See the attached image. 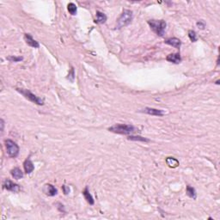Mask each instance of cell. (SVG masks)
<instances>
[{"label":"cell","instance_id":"1","mask_svg":"<svg viewBox=\"0 0 220 220\" xmlns=\"http://www.w3.org/2000/svg\"><path fill=\"white\" fill-rule=\"evenodd\" d=\"M109 132L115 133L118 134H124V135H130L134 133L139 132V129L137 127H135L133 125H126V124H115L112 126L111 127L108 128Z\"/></svg>","mask_w":220,"mask_h":220},{"label":"cell","instance_id":"2","mask_svg":"<svg viewBox=\"0 0 220 220\" xmlns=\"http://www.w3.org/2000/svg\"><path fill=\"white\" fill-rule=\"evenodd\" d=\"M148 24L150 25L151 29L153 30L154 33H156L158 36L163 37L165 34V29L167 27V23L163 20H149Z\"/></svg>","mask_w":220,"mask_h":220},{"label":"cell","instance_id":"3","mask_svg":"<svg viewBox=\"0 0 220 220\" xmlns=\"http://www.w3.org/2000/svg\"><path fill=\"white\" fill-rule=\"evenodd\" d=\"M133 11L129 10H124L122 14L120 15V16L119 17V19L117 20V26H116V29H120L123 27H126L127 25H129L131 23V22L133 21Z\"/></svg>","mask_w":220,"mask_h":220},{"label":"cell","instance_id":"4","mask_svg":"<svg viewBox=\"0 0 220 220\" xmlns=\"http://www.w3.org/2000/svg\"><path fill=\"white\" fill-rule=\"evenodd\" d=\"M5 148H6V152H7L9 157L15 158L19 155V146L16 144V142H14L11 139H6L5 141Z\"/></svg>","mask_w":220,"mask_h":220},{"label":"cell","instance_id":"5","mask_svg":"<svg viewBox=\"0 0 220 220\" xmlns=\"http://www.w3.org/2000/svg\"><path fill=\"white\" fill-rule=\"evenodd\" d=\"M16 90L19 92L20 94H22L23 96L28 99L30 101H32L34 103L37 104V105H43L44 104V100L40 98L37 96H35L34 94H33L32 92H30L29 90H24V89H16Z\"/></svg>","mask_w":220,"mask_h":220},{"label":"cell","instance_id":"6","mask_svg":"<svg viewBox=\"0 0 220 220\" xmlns=\"http://www.w3.org/2000/svg\"><path fill=\"white\" fill-rule=\"evenodd\" d=\"M4 187L8 191L15 192V193L20 191L19 185H17V184H16L13 182H11L9 179H7V180L5 181V182H4Z\"/></svg>","mask_w":220,"mask_h":220},{"label":"cell","instance_id":"7","mask_svg":"<svg viewBox=\"0 0 220 220\" xmlns=\"http://www.w3.org/2000/svg\"><path fill=\"white\" fill-rule=\"evenodd\" d=\"M142 112L147 114V115H153V116H158V117L163 116V115H165L164 111H163V110L152 108H144V109L142 110Z\"/></svg>","mask_w":220,"mask_h":220},{"label":"cell","instance_id":"8","mask_svg":"<svg viewBox=\"0 0 220 220\" xmlns=\"http://www.w3.org/2000/svg\"><path fill=\"white\" fill-rule=\"evenodd\" d=\"M24 40L26 41V43L29 45V47H32L34 48H40V44L37 41H35L34 39L32 37V35L30 34H24Z\"/></svg>","mask_w":220,"mask_h":220},{"label":"cell","instance_id":"9","mask_svg":"<svg viewBox=\"0 0 220 220\" xmlns=\"http://www.w3.org/2000/svg\"><path fill=\"white\" fill-rule=\"evenodd\" d=\"M44 193L48 195V196H55L58 193V190L56 187L53 186L52 184H46L43 188Z\"/></svg>","mask_w":220,"mask_h":220},{"label":"cell","instance_id":"10","mask_svg":"<svg viewBox=\"0 0 220 220\" xmlns=\"http://www.w3.org/2000/svg\"><path fill=\"white\" fill-rule=\"evenodd\" d=\"M166 60L169 62L174 63V64H180L182 62V58L180 53H170L166 57Z\"/></svg>","mask_w":220,"mask_h":220},{"label":"cell","instance_id":"11","mask_svg":"<svg viewBox=\"0 0 220 220\" xmlns=\"http://www.w3.org/2000/svg\"><path fill=\"white\" fill-rule=\"evenodd\" d=\"M164 43L168 44V45H169V46H172V47L177 48V49H179V48H181L182 41H181V40H180V39L176 38V37H173V38L166 39V40H165V41H164Z\"/></svg>","mask_w":220,"mask_h":220},{"label":"cell","instance_id":"12","mask_svg":"<svg viewBox=\"0 0 220 220\" xmlns=\"http://www.w3.org/2000/svg\"><path fill=\"white\" fill-rule=\"evenodd\" d=\"M23 167L26 174H30V173L33 172L34 169V163L31 162V160L29 158H27L24 161Z\"/></svg>","mask_w":220,"mask_h":220},{"label":"cell","instance_id":"13","mask_svg":"<svg viewBox=\"0 0 220 220\" xmlns=\"http://www.w3.org/2000/svg\"><path fill=\"white\" fill-rule=\"evenodd\" d=\"M10 174L16 180H20L23 177V172L21 170V169H19V168H14L10 171Z\"/></svg>","mask_w":220,"mask_h":220},{"label":"cell","instance_id":"14","mask_svg":"<svg viewBox=\"0 0 220 220\" xmlns=\"http://www.w3.org/2000/svg\"><path fill=\"white\" fill-rule=\"evenodd\" d=\"M96 23H99V24H102V23H105L106 21H107V16H106V15L104 13H102V12H101L99 10H97L96 11Z\"/></svg>","mask_w":220,"mask_h":220},{"label":"cell","instance_id":"15","mask_svg":"<svg viewBox=\"0 0 220 220\" xmlns=\"http://www.w3.org/2000/svg\"><path fill=\"white\" fill-rule=\"evenodd\" d=\"M83 195L84 196L85 198V200H87V202L90 204V205H94V203H95V201H94V199H93V197L91 195L90 193V192H89V189H88V187H85V189L83 191Z\"/></svg>","mask_w":220,"mask_h":220},{"label":"cell","instance_id":"16","mask_svg":"<svg viewBox=\"0 0 220 220\" xmlns=\"http://www.w3.org/2000/svg\"><path fill=\"white\" fill-rule=\"evenodd\" d=\"M166 163L169 168H177L179 166V161L175 158H166Z\"/></svg>","mask_w":220,"mask_h":220},{"label":"cell","instance_id":"17","mask_svg":"<svg viewBox=\"0 0 220 220\" xmlns=\"http://www.w3.org/2000/svg\"><path fill=\"white\" fill-rule=\"evenodd\" d=\"M187 194L188 196L192 198V199H193V200H195L197 197V193H196V191H195V189L193 188V187H190V186H187Z\"/></svg>","mask_w":220,"mask_h":220},{"label":"cell","instance_id":"18","mask_svg":"<svg viewBox=\"0 0 220 220\" xmlns=\"http://www.w3.org/2000/svg\"><path fill=\"white\" fill-rule=\"evenodd\" d=\"M67 9H68V11L70 12V14L72 15V16H75L77 14V5L73 3H70L68 4L67 5Z\"/></svg>","mask_w":220,"mask_h":220},{"label":"cell","instance_id":"19","mask_svg":"<svg viewBox=\"0 0 220 220\" xmlns=\"http://www.w3.org/2000/svg\"><path fill=\"white\" fill-rule=\"evenodd\" d=\"M128 139L129 140H133V141H141V142H150V139H145L143 137H140V136H128Z\"/></svg>","mask_w":220,"mask_h":220},{"label":"cell","instance_id":"20","mask_svg":"<svg viewBox=\"0 0 220 220\" xmlns=\"http://www.w3.org/2000/svg\"><path fill=\"white\" fill-rule=\"evenodd\" d=\"M188 37H189L192 42H196L198 41V36H197V34L194 30H189L188 31Z\"/></svg>","mask_w":220,"mask_h":220},{"label":"cell","instance_id":"21","mask_svg":"<svg viewBox=\"0 0 220 220\" xmlns=\"http://www.w3.org/2000/svg\"><path fill=\"white\" fill-rule=\"evenodd\" d=\"M7 59L10 61V62H19L22 61L23 59V57H15V56H10V57H7Z\"/></svg>","mask_w":220,"mask_h":220},{"label":"cell","instance_id":"22","mask_svg":"<svg viewBox=\"0 0 220 220\" xmlns=\"http://www.w3.org/2000/svg\"><path fill=\"white\" fill-rule=\"evenodd\" d=\"M197 25V27L199 28V29H205V28H206V24H205V23L204 22H202V21H200V22H198L196 23Z\"/></svg>","mask_w":220,"mask_h":220},{"label":"cell","instance_id":"23","mask_svg":"<svg viewBox=\"0 0 220 220\" xmlns=\"http://www.w3.org/2000/svg\"><path fill=\"white\" fill-rule=\"evenodd\" d=\"M70 77H72V82L74 81V77H75V74H74V69L72 68L71 72H69V75H68V79H70Z\"/></svg>","mask_w":220,"mask_h":220},{"label":"cell","instance_id":"24","mask_svg":"<svg viewBox=\"0 0 220 220\" xmlns=\"http://www.w3.org/2000/svg\"><path fill=\"white\" fill-rule=\"evenodd\" d=\"M62 189H63V192H64V193H65L66 195L68 194V193H70V188H69V187L66 186V185L62 186Z\"/></svg>","mask_w":220,"mask_h":220},{"label":"cell","instance_id":"25","mask_svg":"<svg viewBox=\"0 0 220 220\" xmlns=\"http://www.w3.org/2000/svg\"><path fill=\"white\" fill-rule=\"evenodd\" d=\"M4 125H5L4 124V120H1V126H2V129H1V131H2V132L4 131Z\"/></svg>","mask_w":220,"mask_h":220}]
</instances>
